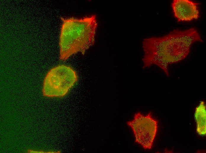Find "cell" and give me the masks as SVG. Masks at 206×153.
<instances>
[{"label":"cell","instance_id":"obj_1","mask_svg":"<svg viewBox=\"0 0 206 153\" xmlns=\"http://www.w3.org/2000/svg\"><path fill=\"white\" fill-rule=\"evenodd\" d=\"M203 42L197 29L193 27L174 29L162 36L144 38L142 41L143 68L157 66L169 76V66L185 59L194 43Z\"/></svg>","mask_w":206,"mask_h":153},{"label":"cell","instance_id":"obj_4","mask_svg":"<svg viewBox=\"0 0 206 153\" xmlns=\"http://www.w3.org/2000/svg\"><path fill=\"white\" fill-rule=\"evenodd\" d=\"M158 122L151 112L146 115L138 112L126 123L133 132L135 143L146 150L152 149L158 131Z\"/></svg>","mask_w":206,"mask_h":153},{"label":"cell","instance_id":"obj_5","mask_svg":"<svg viewBox=\"0 0 206 153\" xmlns=\"http://www.w3.org/2000/svg\"><path fill=\"white\" fill-rule=\"evenodd\" d=\"M200 4L189 0H173L171 6L178 22L189 21L199 17Z\"/></svg>","mask_w":206,"mask_h":153},{"label":"cell","instance_id":"obj_2","mask_svg":"<svg viewBox=\"0 0 206 153\" xmlns=\"http://www.w3.org/2000/svg\"><path fill=\"white\" fill-rule=\"evenodd\" d=\"M61 19L62 24L59 43L60 60L65 61L78 52L84 54L95 42L98 26L96 15Z\"/></svg>","mask_w":206,"mask_h":153},{"label":"cell","instance_id":"obj_6","mask_svg":"<svg viewBox=\"0 0 206 153\" xmlns=\"http://www.w3.org/2000/svg\"><path fill=\"white\" fill-rule=\"evenodd\" d=\"M206 109L203 101H201L195 109L194 116L197 123L196 131L201 135H204L206 134Z\"/></svg>","mask_w":206,"mask_h":153},{"label":"cell","instance_id":"obj_3","mask_svg":"<svg viewBox=\"0 0 206 153\" xmlns=\"http://www.w3.org/2000/svg\"><path fill=\"white\" fill-rule=\"evenodd\" d=\"M76 71L71 67L59 65L51 69L44 81L43 92L48 97L66 95L78 80Z\"/></svg>","mask_w":206,"mask_h":153}]
</instances>
